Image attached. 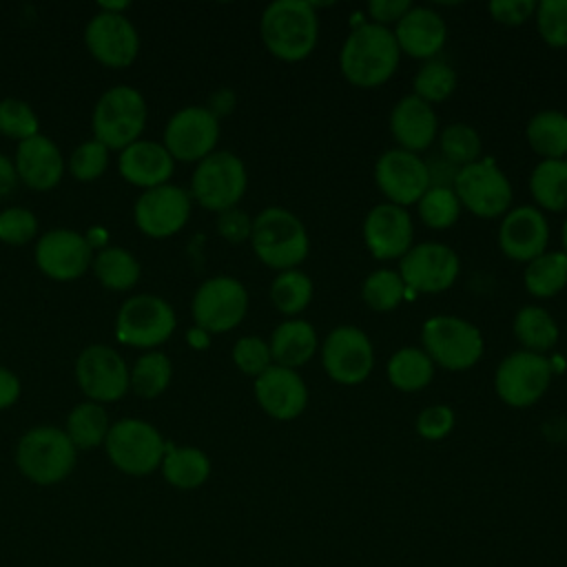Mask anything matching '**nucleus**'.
Masks as SVG:
<instances>
[{"instance_id": "obj_22", "label": "nucleus", "mask_w": 567, "mask_h": 567, "mask_svg": "<svg viewBox=\"0 0 567 567\" xmlns=\"http://www.w3.org/2000/svg\"><path fill=\"white\" fill-rule=\"evenodd\" d=\"M549 244V221L536 206H516L501 217L498 248L518 264L540 257Z\"/></svg>"}, {"instance_id": "obj_2", "label": "nucleus", "mask_w": 567, "mask_h": 567, "mask_svg": "<svg viewBox=\"0 0 567 567\" xmlns=\"http://www.w3.org/2000/svg\"><path fill=\"white\" fill-rule=\"evenodd\" d=\"M259 35L270 55L281 62H301L319 40V18L312 2L275 0L259 18Z\"/></svg>"}, {"instance_id": "obj_52", "label": "nucleus", "mask_w": 567, "mask_h": 567, "mask_svg": "<svg viewBox=\"0 0 567 567\" xmlns=\"http://www.w3.org/2000/svg\"><path fill=\"white\" fill-rule=\"evenodd\" d=\"M425 168H427V177H430V186H443V188H452L454 179L458 175V166H454L452 162H447L441 153L432 155L430 159H425Z\"/></svg>"}, {"instance_id": "obj_23", "label": "nucleus", "mask_w": 567, "mask_h": 567, "mask_svg": "<svg viewBox=\"0 0 567 567\" xmlns=\"http://www.w3.org/2000/svg\"><path fill=\"white\" fill-rule=\"evenodd\" d=\"M255 399L275 421H292L308 405V385L297 370L270 365L255 379Z\"/></svg>"}, {"instance_id": "obj_46", "label": "nucleus", "mask_w": 567, "mask_h": 567, "mask_svg": "<svg viewBox=\"0 0 567 567\" xmlns=\"http://www.w3.org/2000/svg\"><path fill=\"white\" fill-rule=\"evenodd\" d=\"M233 361L239 368V372L257 379L261 372H266L272 365L268 341L257 334L237 339L233 346Z\"/></svg>"}, {"instance_id": "obj_33", "label": "nucleus", "mask_w": 567, "mask_h": 567, "mask_svg": "<svg viewBox=\"0 0 567 567\" xmlns=\"http://www.w3.org/2000/svg\"><path fill=\"white\" fill-rule=\"evenodd\" d=\"M164 478L177 489H195L210 476V458L199 447H173L166 445L162 458Z\"/></svg>"}, {"instance_id": "obj_24", "label": "nucleus", "mask_w": 567, "mask_h": 567, "mask_svg": "<svg viewBox=\"0 0 567 567\" xmlns=\"http://www.w3.org/2000/svg\"><path fill=\"white\" fill-rule=\"evenodd\" d=\"M399 51L414 60H434L447 40V24L430 7H414L394 24Z\"/></svg>"}, {"instance_id": "obj_51", "label": "nucleus", "mask_w": 567, "mask_h": 567, "mask_svg": "<svg viewBox=\"0 0 567 567\" xmlns=\"http://www.w3.org/2000/svg\"><path fill=\"white\" fill-rule=\"evenodd\" d=\"M410 9H412L410 0H372L368 4V16H370V22L388 27V24H396Z\"/></svg>"}, {"instance_id": "obj_28", "label": "nucleus", "mask_w": 567, "mask_h": 567, "mask_svg": "<svg viewBox=\"0 0 567 567\" xmlns=\"http://www.w3.org/2000/svg\"><path fill=\"white\" fill-rule=\"evenodd\" d=\"M268 348L275 365L297 370L315 357L319 348L317 330L306 319H286L270 332Z\"/></svg>"}, {"instance_id": "obj_44", "label": "nucleus", "mask_w": 567, "mask_h": 567, "mask_svg": "<svg viewBox=\"0 0 567 567\" xmlns=\"http://www.w3.org/2000/svg\"><path fill=\"white\" fill-rule=\"evenodd\" d=\"M0 133L18 142L38 135V115L20 97L0 100Z\"/></svg>"}, {"instance_id": "obj_47", "label": "nucleus", "mask_w": 567, "mask_h": 567, "mask_svg": "<svg viewBox=\"0 0 567 567\" xmlns=\"http://www.w3.org/2000/svg\"><path fill=\"white\" fill-rule=\"evenodd\" d=\"M38 233L35 215L24 206H11L0 213V241L22 246Z\"/></svg>"}, {"instance_id": "obj_39", "label": "nucleus", "mask_w": 567, "mask_h": 567, "mask_svg": "<svg viewBox=\"0 0 567 567\" xmlns=\"http://www.w3.org/2000/svg\"><path fill=\"white\" fill-rule=\"evenodd\" d=\"M361 299L374 312H390L405 301V284L396 270L377 268L363 279Z\"/></svg>"}, {"instance_id": "obj_16", "label": "nucleus", "mask_w": 567, "mask_h": 567, "mask_svg": "<svg viewBox=\"0 0 567 567\" xmlns=\"http://www.w3.org/2000/svg\"><path fill=\"white\" fill-rule=\"evenodd\" d=\"M374 184L385 202L408 208L430 188L425 159L403 148H390L374 162Z\"/></svg>"}, {"instance_id": "obj_6", "label": "nucleus", "mask_w": 567, "mask_h": 567, "mask_svg": "<svg viewBox=\"0 0 567 567\" xmlns=\"http://www.w3.org/2000/svg\"><path fill=\"white\" fill-rule=\"evenodd\" d=\"M248 188V173L239 155L213 151L197 162L190 177V197L206 210L224 213L235 208Z\"/></svg>"}, {"instance_id": "obj_30", "label": "nucleus", "mask_w": 567, "mask_h": 567, "mask_svg": "<svg viewBox=\"0 0 567 567\" xmlns=\"http://www.w3.org/2000/svg\"><path fill=\"white\" fill-rule=\"evenodd\" d=\"M434 363L423 352V348L405 346L390 354L385 374L394 390L399 392H419L425 390L434 379Z\"/></svg>"}, {"instance_id": "obj_15", "label": "nucleus", "mask_w": 567, "mask_h": 567, "mask_svg": "<svg viewBox=\"0 0 567 567\" xmlns=\"http://www.w3.org/2000/svg\"><path fill=\"white\" fill-rule=\"evenodd\" d=\"M217 140L219 120L206 106L179 109L164 128V148L179 162H202L215 151Z\"/></svg>"}, {"instance_id": "obj_12", "label": "nucleus", "mask_w": 567, "mask_h": 567, "mask_svg": "<svg viewBox=\"0 0 567 567\" xmlns=\"http://www.w3.org/2000/svg\"><path fill=\"white\" fill-rule=\"evenodd\" d=\"M396 272L414 295H436L454 286L461 272V259L443 241H421L399 259Z\"/></svg>"}, {"instance_id": "obj_10", "label": "nucleus", "mask_w": 567, "mask_h": 567, "mask_svg": "<svg viewBox=\"0 0 567 567\" xmlns=\"http://www.w3.org/2000/svg\"><path fill=\"white\" fill-rule=\"evenodd\" d=\"M454 193L465 210L481 219L503 217L512 208V184L494 159H478L458 168Z\"/></svg>"}, {"instance_id": "obj_13", "label": "nucleus", "mask_w": 567, "mask_h": 567, "mask_svg": "<svg viewBox=\"0 0 567 567\" xmlns=\"http://www.w3.org/2000/svg\"><path fill=\"white\" fill-rule=\"evenodd\" d=\"M177 326L171 303L157 295H135L126 299L115 319V337L133 348H155L164 343Z\"/></svg>"}, {"instance_id": "obj_19", "label": "nucleus", "mask_w": 567, "mask_h": 567, "mask_svg": "<svg viewBox=\"0 0 567 567\" xmlns=\"http://www.w3.org/2000/svg\"><path fill=\"white\" fill-rule=\"evenodd\" d=\"M75 377L89 401H117L128 390L126 361L109 346L93 343L84 348L75 361Z\"/></svg>"}, {"instance_id": "obj_20", "label": "nucleus", "mask_w": 567, "mask_h": 567, "mask_svg": "<svg viewBox=\"0 0 567 567\" xmlns=\"http://www.w3.org/2000/svg\"><path fill=\"white\" fill-rule=\"evenodd\" d=\"M89 53L106 66H128L140 51V35L122 11L100 9L84 29Z\"/></svg>"}, {"instance_id": "obj_36", "label": "nucleus", "mask_w": 567, "mask_h": 567, "mask_svg": "<svg viewBox=\"0 0 567 567\" xmlns=\"http://www.w3.org/2000/svg\"><path fill=\"white\" fill-rule=\"evenodd\" d=\"M97 281L111 290H128L140 279V261L120 246H104L91 261Z\"/></svg>"}, {"instance_id": "obj_49", "label": "nucleus", "mask_w": 567, "mask_h": 567, "mask_svg": "<svg viewBox=\"0 0 567 567\" xmlns=\"http://www.w3.org/2000/svg\"><path fill=\"white\" fill-rule=\"evenodd\" d=\"M536 4L538 2H534V0H492L487 4V11H489L492 20L498 24L518 27V24L527 22L529 18H534Z\"/></svg>"}, {"instance_id": "obj_41", "label": "nucleus", "mask_w": 567, "mask_h": 567, "mask_svg": "<svg viewBox=\"0 0 567 567\" xmlns=\"http://www.w3.org/2000/svg\"><path fill=\"white\" fill-rule=\"evenodd\" d=\"M439 153L454 166L463 168V166H470L481 159L483 142L474 126H470L465 122H454L441 131Z\"/></svg>"}, {"instance_id": "obj_54", "label": "nucleus", "mask_w": 567, "mask_h": 567, "mask_svg": "<svg viewBox=\"0 0 567 567\" xmlns=\"http://www.w3.org/2000/svg\"><path fill=\"white\" fill-rule=\"evenodd\" d=\"M18 186L16 164L0 153V197H9Z\"/></svg>"}, {"instance_id": "obj_32", "label": "nucleus", "mask_w": 567, "mask_h": 567, "mask_svg": "<svg viewBox=\"0 0 567 567\" xmlns=\"http://www.w3.org/2000/svg\"><path fill=\"white\" fill-rule=\"evenodd\" d=\"M536 208L567 213V159H540L529 175Z\"/></svg>"}, {"instance_id": "obj_45", "label": "nucleus", "mask_w": 567, "mask_h": 567, "mask_svg": "<svg viewBox=\"0 0 567 567\" xmlns=\"http://www.w3.org/2000/svg\"><path fill=\"white\" fill-rule=\"evenodd\" d=\"M106 166H109V148L95 137L78 144L69 159V171L80 182L97 179L106 171Z\"/></svg>"}, {"instance_id": "obj_56", "label": "nucleus", "mask_w": 567, "mask_h": 567, "mask_svg": "<svg viewBox=\"0 0 567 567\" xmlns=\"http://www.w3.org/2000/svg\"><path fill=\"white\" fill-rule=\"evenodd\" d=\"M560 244H563V252L567 255V217L563 221V233H560Z\"/></svg>"}, {"instance_id": "obj_4", "label": "nucleus", "mask_w": 567, "mask_h": 567, "mask_svg": "<svg viewBox=\"0 0 567 567\" xmlns=\"http://www.w3.org/2000/svg\"><path fill=\"white\" fill-rule=\"evenodd\" d=\"M421 348L434 365L463 372L478 363L485 350L483 332L456 315H434L421 328Z\"/></svg>"}, {"instance_id": "obj_55", "label": "nucleus", "mask_w": 567, "mask_h": 567, "mask_svg": "<svg viewBox=\"0 0 567 567\" xmlns=\"http://www.w3.org/2000/svg\"><path fill=\"white\" fill-rule=\"evenodd\" d=\"M190 343H193V346H197V348L208 346V332H204V330H199V328L190 330Z\"/></svg>"}, {"instance_id": "obj_8", "label": "nucleus", "mask_w": 567, "mask_h": 567, "mask_svg": "<svg viewBox=\"0 0 567 567\" xmlns=\"http://www.w3.org/2000/svg\"><path fill=\"white\" fill-rule=\"evenodd\" d=\"M554 363L547 354L516 350L507 354L494 372L496 396L516 410L532 408L549 390Z\"/></svg>"}, {"instance_id": "obj_11", "label": "nucleus", "mask_w": 567, "mask_h": 567, "mask_svg": "<svg viewBox=\"0 0 567 567\" xmlns=\"http://www.w3.org/2000/svg\"><path fill=\"white\" fill-rule=\"evenodd\" d=\"M190 312L199 330L208 334L228 332L237 328L248 312V290L230 275H215L195 290Z\"/></svg>"}, {"instance_id": "obj_14", "label": "nucleus", "mask_w": 567, "mask_h": 567, "mask_svg": "<svg viewBox=\"0 0 567 567\" xmlns=\"http://www.w3.org/2000/svg\"><path fill=\"white\" fill-rule=\"evenodd\" d=\"M326 374L341 385L363 383L374 368V346L357 326H337L328 332L321 348Z\"/></svg>"}, {"instance_id": "obj_57", "label": "nucleus", "mask_w": 567, "mask_h": 567, "mask_svg": "<svg viewBox=\"0 0 567 567\" xmlns=\"http://www.w3.org/2000/svg\"><path fill=\"white\" fill-rule=\"evenodd\" d=\"M565 365H567V357H565Z\"/></svg>"}, {"instance_id": "obj_42", "label": "nucleus", "mask_w": 567, "mask_h": 567, "mask_svg": "<svg viewBox=\"0 0 567 567\" xmlns=\"http://www.w3.org/2000/svg\"><path fill=\"white\" fill-rule=\"evenodd\" d=\"M412 89H414L412 95H416L423 102L434 106L439 102H445L454 93V89H456V71L447 62H443L439 58L427 60L416 71V75L412 80Z\"/></svg>"}, {"instance_id": "obj_25", "label": "nucleus", "mask_w": 567, "mask_h": 567, "mask_svg": "<svg viewBox=\"0 0 567 567\" xmlns=\"http://www.w3.org/2000/svg\"><path fill=\"white\" fill-rule=\"evenodd\" d=\"M390 133L396 148L421 153L432 146L439 135V117L432 104L416 95H403L390 111Z\"/></svg>"}, {"instance_id": "obj_29", "label": "nucleus", "mask_w": 567, "mask_h": 567, "mask_svg": "<svg viewBox=\"0 0 567 567\" xmlns=\"http://www.w3.org/2000/svg\"><path fill=\"white\" fill-rule=\"evenodd\" d=\"M525 137L540 159H567V113L538 111L525 126Z\"/></svg>"}, {"instance_id": "obj_18", "label": "nucleus", "mask_w": 567, "mask_h": 567, "mask_svg": "<svg viewBox=\"0 0 567 567\" xmlns=\"http://www.w3.org/2000/svg\"><path fill=\"white\" fill-rule=\"evenodd\" d=\"M361 235L374 259L392 261L414 246V221L408 208L381 202L365 213Z\"/></svg>"}, {"instance_id": "obj_27", "label": "nucleus", "mask_w": 567, "mask_h": 567, "mask_svg": "<svg viewBox=\"0 0 567 567\" xmlns=\"http://www.w3.org/2000/svg\"><path fill=\"white\" fill-rule=\"evenodd\" d=\"M175 159L164 148V144L153 140H137L122 148L117 168L120 175L142 188H155L162 184H168L173 175Z\"/></svg>"}, {"instance_id": "obj_40", "label": "nucleus", "mask_w": 567, "mask_h": 567, "mask_svg": "<svg viewBox=\"0 0 567 567\" xmlns=\"http://www.w3.org/2000/svg\"><path fill=\"white\" fill-rule=\"evenodd\" d=\"M461 210H463V206H461L454 188L430 186L416 202L419 219L432 230L452 228L458 221Z\"/></svg>"}, {"instance_id": "obj_34", "label": "nucleus", "mask_w": 567, "mask_h": 567, "mask_svg": "<svg viewBox=\"0 0 567 567\" xmlns=\"http://www.w3.org/2000/svg\"><path fill=\"white\" fill-rule=\"evenodd\" d=\"M525 290L536 299H549L567 286V255L563 250H545L525 264Z\"/></svg>"}, {"instance_id": "obj_26", "label": "nucleus", "mask_w": 567, "mask_h": 567, "mask_svg": "<svg viewBox=\"0 0 567 567\" xmlns=\"http://www.w3.org/2000/svg\"><path fill=\"white\" fill-rule=\"evenodd\" d=\"M13 164L18 171V179L33 190L53 188L64 173V159L60 148L42 133L18 142Z\"/></svg>"}, {"instance_id": "obj_38", "label": "nucleus", "mask_w": 567, "mask_h": 567, "mask_svg": "<svg viewBox=\"0 0 567 567\" xmlns=\"http://www.w3.org/2000/svg\"><path fill=\"white\" fill-rule=\"evenodd\" d=\"M173 377V363L166 354L162 352H146L142 354L133 370H128V385L135 390L137 396L153 399L159 396Z\"/></svg>"}, {"instance_id": "obj_5", "label": "nucleus", "mask_w": 567, "mask_h": 567, "mask_svg": "<svg viewBox=\"0 0 567 567\" xmlns=\"http://www.w3.org/2000/svg\"><path fill=\"white\" fill-rule=\"evenodd\" d=\"M16 465L35 485L60 483L75 467V445L64 430L53 425L31 427L18 443Z\"/></svg>"}, {"instance_id": "obj_31", "label": "nucleus", "mask_w": 567, "mask_h": 567, "mask_svg": "<svg viewBox=\"0 0 567 567\" xmlns=\"http://www.w3.org/2000/svg\"><path fill=\"white\" fill-rule=\"evenodd\" d=\"M514 337L520 343V350L536 352V354H547L556 343H558V323L551 317L549 310L543 306H523L512 323Z\"/></svg>"}, {"instance_id": "obj_43", "label": "nucleus", "mask_w": 567, "mask_h": 567, "mask_svg": "<svg viewBox=\"0 0 567 567\" xmlns=\"http://www.w3.org/2000/svg\"><path fill=\"white\" fill-rule=\"evenodd\" d=\"M540 40L554 49H567V0H543L534 13Z\"/></svg>"}, {"instance_id": "obj_37", "label": "nucleus", "mask_w": 567, "mask_h": 567, "mask_svg": "<svg viewBox=\"0 0 567 567\" xmlns=\"http://www.w3.org/2000/svg\"><path fill=\"white\" fill-rule=\"evenodd\" d=\"M312 292H315V286H312L310 275H306L299 268L277 272V277L270 284L272 306L290 319H295L310 306Z\"/></svg>"}, {"instance_id": "obj_50", "label": "nucleus", "mask_w": 567, "mask_h": 567, "mask_svg": "<svg viewBox=\"0 0 567 567\" xmlns=\"http://www.w3.org/2000/svg\"><path fill=\"white\" fill-rule=\"evenodd\" d=\"M217 230L219 235L230 244H241L250 239L252 230V217L241 208H228L217 215Z\"/></svg>"}, {"instance_id": "obj_21", "label": "nucleus", "mask_w": 567, "mask_h": 567, "mask_svg": "<svg viewBox=\"0 0 567 567\" xmlns=\"http://www.w3.org/2000/svg\"><path fill=\"white\" fill-rule=\"evenodd\" d=\"M91 261L93 246L84 235L71 228H53L44 233L35 244L38 268L55 281H71L82 277Z\"/></svg>"}, {"instance_id": "obj_7", "label": "nucleus", "mask_w": 567, "mask_h": 567, "mask_svg": "<svg viewBox=\"0 0 567 567\" xmlns=\"http://www.w3.org/2000/svg\"><path fill=\"white\" fill-rule=\"evenodd\" d=\"M146 124V102L128 84L104 91L93 109V135L106 148H126L137 142Z\"/></svg>"}, {"instance_id": "obj_53", "label": "nucleus", "mask_w": 567, "mask_h": 567, "mask_svg": "<svg viewBox=\"0 0 567 567\" xmlns=\"http://www.w3.org/2000/svg\"><path fill=\"white\" fill-rule=\"evenodd\" d=\"M20 396V379L9 370L0 365V410L11 408Z\"/></svg>"}, {"instance_id": "obj_48", "label": "nucleus", "mask_w": 567, "mask_h": 567, "mask_svg": "<svg viewBox=\"0 0 567 567\" xmlns=\"http://www.w3.org/2000/svg\"><path fill=\"white\" fill-rule=\"evenodd\" d=\"M454 423H456L454 410L450 405H445V403H434V405L423 408L416 414L414 427H416V434L421 439H425V441H441V439H445L454 430Z\"/></svg>"}, {"instance_id": "obj_3", "label": "nucleus", "mask_w": 567, "mask_h": 567, "mask_svg": "<svg viewBox=\"0 0 567 567\" xmlns=\"http://www.w3.org/2000/svg\"><path fill=\"white\" fill-rule=\"evenodd\" d=\"M250 246L257 259L281 272L301 266L310 252L303 221L284 206H268L252 217Z\"/></svg>"}, {"instance_id": "obj_1", "label": "nucleus", "mask_w": 567, "mask_h": 567, "mask_svg": "<svg viewBox=\"0 0 567 567\" xmlns=\"http://www.w3.org/2000/svg\"><path fill=\"white\" fill-rule=\"evenodd\" d=\"M401 60L394 33L374 22H359L346 35L339 51L341 75L359 89L385 84Z\"/></svg>"}, {"instance_id": "obj_9", "label": "nucleus", "mask_w": 567, "mask_h": 567, "mask_svg": "<svg viewBox=\"0 0 567 567\" xmlns=\"http://www.w3.org/2000/svg\"><path fill=\"white\" fill-rule=\"evenodd\" d=\"M106 454L111 463L131 476L151 474L162 465L166 441L159 430L142 419H122L106 434Z\"/></svg>"}, {"instance_id": "obj_17", "label": "nucleus", "mask_w": 567, "mask_h": 567, "mask_svg": "<svg viewBox=\"0 0 567 567\" xmlns=\"http://www.w3.org/2000/svg\"><path fill=\"white\" fill-rule=\"evenodd\" d=\"M193 208V197L188 190L175 184H162L155 188H146L133 208V217L137 228L155 239L171 237L179 233Z\"/></svg>"}, {"instance_id": "obj_35", "label": "nucleus", "mask_w": 567, "mask_h": 567, "mask_svg": "<svg viewBox=\"0 0 567 567\" xmlns=\"http://www.w3.org/2000/svg\"><path fill=\"white\" fill-rule=\"evenodd\" d=\"M109 430H111L109 414L102 408V403H95V401L78 403L69 412L66 427H64L75 450H89V447L102 445L106 441Z\"/></svg>"}]
</instances>
